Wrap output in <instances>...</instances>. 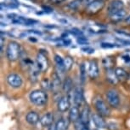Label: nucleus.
Returning <instances> with one entry per match:
<instances>
[{
    "instance_id": "f257e3e1",
    "label": "nucleus",
    "mask_w": 130,
    "mask_h": 130,
    "mask_svg": "<svg viewBox=\"0 0 130 130\" xmlns=\"http://www.w3.org/2000/svg\"><path fill=\"white\" fill-rule=\"evenodd\" d=\"M5 53L8 60L11 61V62L16 61L18 58L21 57V49L20 44L16 41H10L7 45Z\"/></svg>"
},
{
    "instance_id": "f03ea898",
    "label": "nucleus",
    "mask_w": 130,
    "mask_h": 130,
    "mask_svg": "<svg viewBox=\"0 0 130 130\" xmlns=\"http://www.w3.org/2000/svg\"><path fill=\"white\" fill-rule=\"evenodd\" d=\"M30 101L37 106H43L47 103L48 96L42 90H34L29 95Z\"/></svg>"
},
{
    "instance_id": "7ed1b4c3",
    "label": "nucleus",
    "mask_w": 130,
    "mask_h": 130,
    "mask_svg": "<svg viewBox=\"0 0 130 130\" xmlns=\"http://www.w3.org/2000/svg\"><path fill=\"white\" fill-rule=\"evenodd\" d=\"M94 105L96 109L98 114H100L102 116H109L111 115V110L105 104V102L102 99L101 97L96 96L93 100Z\"/></svg>"
},
{
    "instance_id": "20e7f679",
    "label": "nucleus",
    "mask_w": 130,
    "mask_h": 130,
    "mask_svg": "<svg viewBox=\"0 0 130 130\" xmlns=\"http://www.w3.org/2000/svg\"><path fill=\"white\" fill-rule=\"evenodd\" d=\"M70 99H72L75 105L79 107L83 104V102L84 101V96H83V89L82 87H77L74 88L73 92L72 91L68 93Z\"/></svg>"
},
{
    "instance_id": "39448f33",
    "label": "nucleus",
    "mask_w": 130,
    "mask_h": 130,
    "mask_svg": "<svg viewBox=\"0 0 130 130\" xmlns=\"http://www.w3.org/2000/svg\"><path fill=\"white\" fill-rule=\"evenodd\" d=\"M36 63L38 66V69L41 72H45L48 68V57L46 56V54L43 51H39L37 54V58H36Z\"/></svg>"
},
{
    "instance_id": "423d86ee",
    "label": "nucleus",
    "mask_w": 130,
    "mask_h": 130,
    "mask_svg": "<svg viewBox=\"0 0 130 130\" xmlns=\"http://www.w3.org/2000/svg\"><path fill=\"white\" fill-rule=\"evenodd\" d=\"M106 99L111 107H117L120 104V97L116 90L111 89L106 92Z\"/></svg>"
},
{
    "instance_id": "0eeeda50",
    "label": "nucleus",
    "mask_w": 130,
    "mask_h": 130,
    "mask_svg": "<svg viewBox=\"0 0 130 130\" xmlns=\"http://www.w3.org/2000/svg\"><path fill=\"white\" fill-rule=\"evenodd\" d=\"M7 82L13 88H19L22 86L23 80L21 75L15 73H11L7 76Z\"/></svg>"
},
{
    "instance_id": "6e6552de",
    "label": "nucleus",
    "mask_w": 130,
    "mask_h": 130,
    "mask_svg": "<svg viewBox=\"0 0 130 130\" xmlns=\"http://www.w3.org/2000/svg\"><path fill=\"white\" fill-rule=\"evenodd\" d=\"M124 9V3L122 0H111L107 6V12L108 15H111L116 13L117 11H120Z\"/></svg>"
},
{
    "instance_id": "1a4fd4ad",
    "label": "nucleus",
    "mask_w": 130,
    "mask_h": 130,
    "mask_svg": "<svg viewBox=\"0 0 130 130\" xmlns=\"http://www.w3.org/2000/svg\"><path fill=\"white\" fill-rule=\"evenodd\" d=\"M105 6V3L102 0H96L90 4H88L87 11L90 14H96L100 10H101Z\"/></svg>"
},
{
    "instance_id": "9d476101",
    "label": "nucleus",
    "mask_w": 130,
    "mask_h": 130,
    "mask_svg": "<svg viewBox=\"0 0 130 130\" xmlns=\"http://www.w3.org/2000/svg\"><path fill=\"white\" fill-rule=\"evenodd\" d=\"M99 66L96 61L92 60L89 63V67H88V75L91 79H95L99 75Z\"/></svg>"
},
{
    "instance_id": "9b49d317",
    "label": "nucleus",
    "mask_w": 130,
    "mask_h": 130,
    "mask_svg": "<svg viewBox=\"0 0 130 130\" xmlns=\"http://www.w3.org/2000/svg\"><path fill=\"white\" fill-rule=\"evenodd\" d=\"M71 106V100L69 96H64L60 98L58 102V110L60 112H66L70 109Z\"/></svg>"
},
{
    "instance_id": "f8f14e48",
    "label": "nucleus",
    "mask_w": 130,
    "mask_h": 130,
    "mask_svg": "<svg viewBox=\"0 0 130 130\" xmlns=\"http://www.w3.org/2000/svg\"><path fill=\"white\" fill-rule=\"evenodd\" d=\"M92 121L95 125L97 128H105L107 127V124L103 118L102 116L100 114H94L92 116Z\"/></svg>"
},
{
    "instance_id": "ddd939ff",
    "label": "nucleus",
    "mask_w": 130,
    "mask_h": 130,
    "mask_svg": "<svg viewBox=\"0 0 130 130\" xmlns=\"http://www.w3.org/2000/svg\"><path fill=\"white\" fill-rule=\"evenodd\" d=\"M40 123L43 127H48L54 124V116L52 113L48 112L43 115L40 118Z\"/></svg>"
},
{
    "instance_id": "4468645a",
    "label": "nucleus",
    "mask_w": 130,
    "mask_h": 130,
    "mask_svg": "<svg viewBox=\"0 0 130 130\" xmlns=\"http://www.w3.org/2000/svg\"><path fill=\"white\" fill-rule=\"evenodd\" d=\"M89 113H90V109L89 107V105L86 104L84 107L83 108L82 111H81V116H80V118H81V121L83 122V124L85 126H89Z\"/></svg>"
},
{
    "instance_id": "2eb2a0df",
    "label": "nucleus",
    "mask_w": 130,
    "mask_h": 130,
    "mask_svg": "<svg viewBox=\"0 0 130 130\" xmlns=\"http://www.w3.org/2000/svg\"><path fill=\"white\" fill-rule=\"evenodd\" d=\"M80 116H81V112L79 110V108L77 105H75V106L72 107L70 109V112H69V116H68V118L70 119L71 122H76L77 121L80 119Z\"/></svg>"
},
{
    "instance_id": "dca6fc26",
    "label": "nucleus",
    "mask_w": 130,
    "mask_h": 130,
    "mask_svg": "<svg viewBox=\"0 0 130 130\" xmlns=\"http://www.w3.org/2000/svg\"><path fill=\"white\" fill-rule=\"evenodd\" d=\"M61 86V80H60V75H58L57 73H55L52 75V81H51V89H52L54 92H58V91L60 90V87Z\"/></svg>"
},
{
    "instance_id": "f3484780",
    "label": "nucleus",
    "mask_w": 130,
    "mask_h": 130,
    "mask_svg": "<svg viewBox=\"0 0 130 130\" xmlns=\"http://www.w3.org/2000/svg\"><path fill=\"white\" fill-rule=\"evenodd\" d=\"M26 120L29 124L35 125L38 123V122H40V117H39L38 114L37 113L36 111H30L26 115Z\"/></svg>"
},
{
    "instance_id": "a211bd4d",
    "label": "nucleus",
    "mask_w": 130,
    "mask_h": 130,
    "mask_svg": "<svg viewBox=\"0 0 130 130\" xmlns=\"http://www.w3.org/2000/svg\"><path fill=\"white\" fill-rule=\"evenodd\" d=\"M110 18H111V20L112 21H116V22H117V21H121L122 20H125V19L127 18V12L123 9H122V10L117 11L116 13L111 15V16H110Z\"/></svg>"
},
{
    "instance_id": "6ab92c4d",
    "label": "nucleus",
    "mask_w": 130,
    "mask_h": 130,
    "mask_svg": "<svg viewBox=\"0 0 130 130\" xmlns=\"http://www.w3.org/2000/svg\"><path fill=\"white\" fill-rule=\"evenodd\" d=\"M115 73H116L117 80H120V81H125V80H127L128 79V74H127V72L123 68H121V67L116 68Z\"/></svg>"
},
{
    "instance_id": "aec40b11",
    "label": "nucleus",
    "mask_w": 130,
    "mask_h": 130,
    "mask_svg": "<svg viewBox=\"0 0 130 130\" xmlns=\"http://www.w3.org/2000/svg\"><path fill=\"white\" fill-rule=\"evenodd\" d=\"M70 119L69 118H60L55 122L57 130H67L69 127L70 124Z\"/></svg>"
},
{
    "instance_id": "412c9836",
    "label": "nucleus",
    "mask_w": 130,
    "mask_h": 130,
    "mask_svg": "<svg viewBox=\"0 0 130 130\" xmlns=\"http://www.w3.org/2000/svg\"><path fill=\"white\" fill-rule=\"evenodd\" d=\"M55 63L56 68H57L58 72H60V73L65 72L66 69H65V65H64V59L60 55L56 54L55 56Z\"/></svg>"
},
{
    "instance_id": "4be33fe9",
    "label": "nucleus",
    "mask_w": 130,
    "mask_h": 130,
    "mask_svg": "<svg viewBox=\"0 0 130 130\" xmlns=\"http://www.w3.org/2000/svg\"><path fill=\"white\" fill-rule=\"evenodd\" d=\"M72 87H73V82L72 80L71 79L70 77H67L64 80L63 84H62V88L63 91L65 92H67L68 94L69 92H71L72 91Z\"/></svg>"
},
{
    "instance_id": "5701e85b",
    "label": "nucleus",
    "mask_w": 130,
    "mask_h": 130,
    "mask_svg": "<svg viewBox=\"0 0 130 130\" xmlns=\"http://www.w3.org/2000/svg\"><path fill=\"white\" fill-rule=\"evenodd\" d=\"M106 79L110 83H111V84H117V81H118V80H117V75H116V73H115V71L113 69H111V68L107 69Z\"/></svg>"
},
{
    "instance_id": "b1692460",
    "label": "nucleus",
    "mask_w": 130,
    "mask_h": 130,
    "mask_svg": "<svg viewBox=\"0 0 130 130\" xmlns=\"http://www.w3.org/2000/svg\"><path fill=\"white\" fill-rule=\"evenodd\" d=\"M86 28L89 30V32L93 33H100L105 32V29L103 27H100L99 25H89L86 27Z\"/></svg>"
},
{
    "instance_id": "393cba45",
    "label": "nucleus",
    "mask_w": 130,
    "mask_h": 130,
    "mask_svg": "<svg viewBox=\"0 0 130 130\" xmlns=\"http://www.w3.org/2000/svg\"><path fill=\"white\" fill-rule=\"evenodd\" d=\"M84 1L85 0H73L72 2H71V3L68 4V8L71 9L72 10L77 9L81 5H82V4Z\"/></svg>"
},
{
    "instance_id": "a878e982",
    "label": "nucleus",
    "mask_w": 130,
    "mask_h": 130,
    "mask_svg": "<svg viewBox=\"0 0 130 130\" xmlns=\"http://www.w3.org/2000/svg\"><path fill=\"white\" fill-rule=\"evenodd\" d=\"M79 69H80V80L82 83H84L86 80V76H87V74H88V70L85 67L84 63H82L80 65Z\"/></svg>"
},
{
    "instance_id": "bb28decb",
    "label": "nucleus",
    "mask_w": 130,
    "mask_h": 130,
    "mask_svg": "<svg viewBox=\"0 0 130 130\" xmlns=\"http://www.w3.org/2000/svg\"><path fill=\"white\" fill-rule=\"evenodd\" d=\"M64 65H65V69L66 71H69L71 68H72L73 65V59L69 56L66 57L64 58Z\"/></svg>"
},
{
    "instance_id": "cd10ccee",
    "label": "nucleus",
    "mask_w": 130,
    "mask_h": 130,
    "mask_svg": "<svg viewBox=\"0 0 130 130\" xmlns=\"http://www.w3.org/2000/svg\"><path fill=\"white\" fill-rule=\"evenodd\" d=\"M100 46L102 48L105 49H111V48H116V47H120L121 45L120 44H116V43H111V42H102L100 44Z\"/></svg>"
},
{
    "instance_id": "c85d7f7f",
    "label": "nucleus",
    "mask_w": 130,
    "mask_h": 130,
    "mask_svg": "<svg viewBox=\"0 0 130 130\" xmlns=\"http://www.w3.org/2000/svg\"><path fill=\"white\" fill-rule=\"evenodd\" d=\"M42 87L44 90H50L51 89V82L48 79H43L41 82Z\"/></svg>"
},
{
    "instance_id": "c756f323",
    "label": "nucleus",
    "mask_w": 130,
    "mask_h": 130,
    "mask_svg": "<svg viewBox=\"0 0 130 130\" xmlns=\"http://www.w3.org/2000/svg\"><path fill=\"white\" fill-rule=\"evenodd\" d=\"M81 50H82V51H83V52L88 53V54H93L94 52V49L90 47V46H89V45H86V46H84V47H82Z\"/></svg>"
},
{
    "instance_id": "7c9ffc66",
    "label": "nucleus",
    "mask_w": 130,
    "mask_h": 130,
    "mask_svg": "<svg viewBox=\"0 0 130 130\" xmlns=\"http://www.w3.org/2000/svg\"><path fill=\"white\" fill-rule=\"evenodd\" d=\"M77 41V43L79 44V45H87L88 44H89V41H88L87 39L83 38V36L78 37Z\"/></svg>"
},
{
    "instance_id": "2f4dec72",
    "label": "nucleus",
    "mask_w": 130,
    "mask_h": 130,
    "mask_svg": "<svg viewBox=\"0 0 130 130\" xmlns=\"http://www.w3.org/2000/svg\"><path fill=\"white\" fill-rule=\"evenodd\" d=\"M72 41L71 40H67V39H63L60 42H59V45H64V46H68L69 45H71Z\"/></svg>"
},
{
    "instance_id": "473e14b6",
    "label": "nucleus",
    "mask_w": 130,
    "mask_h": 130,
    "mask_svg": "<svg viewBox=\"0 0 130 130\" xmlns=\"http://www.w3.org/2000/svg\"><path fill=\"white\" fill-rule=\"evenodd\" d=\"M70 33H72V34H74L75 36H78V37H81V36L83 35L82 32H81L80 30H78V29H77V28H73L72 31H70Z\"/></svg>"
},
{
    "instance_id": "72a5a7b5",
    "label": "nucleus",
    "mask_w": 130,
    "mask_h": 130,
    "mask_svg": "<svg viewBox=\"0 0 130 130\" xmlns=\"http://www.w3.org/2000/svg\"><path fill=\"white\" fill-rule=\"evenodd\" d=\"M107 128L109 130H117V124L113 123V122H111V123L107 124Z\"/></svg>"
},
{
    "instance_id": "f704fd0d",
    "label": "nucleus",
    "mask_w": 130,
    "mask_h": 130,
    "mask_svg": "<svg viewBox=\"0 0 130 130\" xmlns=\"http://www.w3.org/2000/svg\"><path fill=\"white\" fill-rule=\"evenodd\" d=\"M122 59H123L126 63H129L130 62V56H128V55L122 56Z\"/></svg>"
},
{
    "instance_id": "c9c22d12",
    "label": "nucleus",
    "mask_w": 130,
    "mask_h": 130,
    "mask_svg": "<svg viewBox=\"0 0 130 130\" xmlns=\"http://www.w3.org/2000/svg\"><path fill=\"white\" fill-rule=\"evenodd\" d=\"M66 0H51V2H52L53 4H61V3H63V2H65Z\"/></svg>"
},
{
    "instance_id": "e433bc0d",
    "label": "nucleus",
    "mask_w": 130,
    "mask_h": 130,
    "mask_svg": "<svg viewBox=\"0 0 130 130\" xmlns=\"http://www.w3.org/2000/svg\"><path fill=\"white\" fill-rule=\"evenodd\" d=\"M48 130H57V127H56V124L55 123L52 124L50 127H48Z\"/></svg>"
},
{
    "instance_id": "4c0bfd02",
    "label": "nucleus",
    "mask_w": 130,
    "mask_h": 130,
    "mask_svg": "<svg viewBox=\"0 0 130 130\" xmlns=\"http://www.w3.org/2000/svg\"><path fill=\"white\" fill-rule=\"evenodd\" d=\"M4 37H1V52H3V49H4Z\"/></svg>"
},
{
    "instance_id": "58836bf2",
    "label": "nucleus",
    "mask_w": 130,
    "mask_h": 130,
    "mask_svg": "<svg viewBox=\"0 0 130 130\" xmlns=\"http://www.w3.org/2000/svg\"><path fill=\"white\" fill-rule=\"evenodd\" d=\"M125 21H126L127 24H128V25H130V16H127V18L125 19Z\"/></svg>"
},
{
    "instance_id": "ea45409f",
    "label": "nucleus",
    "mask_w": 130,
    "mask_h": 130,
    "mask_svg": "<svg viewBox=\"0 0 130 130\" xmlns=\"http://www.w3.org/2000/svg\"><path fill=\"white\" fill-rule=\"evenodd\" d=\"M94 1H96V0H85V2L87 4H90V3H92V2H94Z\"/></svg>"
},
{
    "instance_id": "a19ab883",
    "label": "nucleus",
    "mask_w": 130,
    "mask_h": 130,
    "mask_svg": "<svg viewBox=\"0 0 130 130\" xmlns=\"http://www.w3.org/2000/svg\"><path fill=\"white\" fill-rule=\"evenodd\" d=\"M94 130H98V129H94Z\"/></svg>"
}]
</instances>
